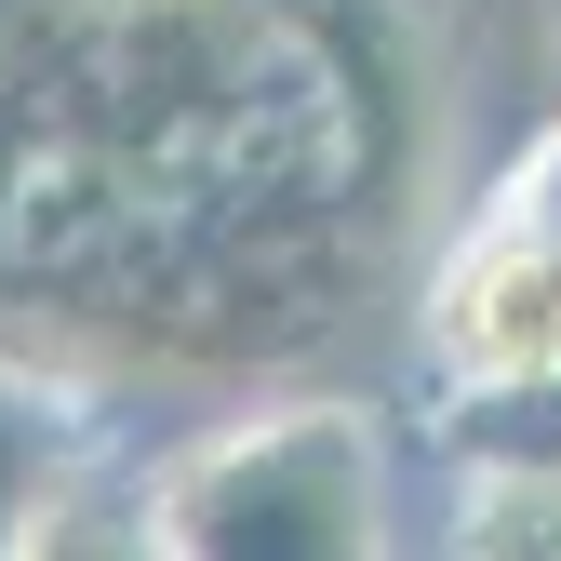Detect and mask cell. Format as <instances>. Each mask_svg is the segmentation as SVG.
I'll return each mask as SVG.
<instances>
[{
  "mask_svg": "<svg viewBox=\"0 0 561 561\" xmlns=\"http://www.w3.org/2000/svg\"><path fill=\"white\" fill-rule=\"evenodd\" d=\"M508 201H522V215H535V228L561 241V134H548V148H535V161H522V187H508Z\"/></svg>",
  "mask_w": 561,
  "mask_h": 561,
  "instance_id": "cell-8",
  "label": "cell"
},
{
  "mask_svg": "<svg viewBox=\"0 0 561 561\" xmlns=\"http://www.w3.org/2000/svg\"><path fill=\"white\" fill-rule=\"evenodd\" d=\"M428 375L442 388L561 375V241L522 201H495V215L428 267Z\"/></svg>",
  "mask_w": 561,
  "mask_h": 561,
  "instance_id": "cell-3",
  "label": "cell"
},
{
  "mask_svg": "<svg viewBox=\"0 0 561 561\" xmlns=\"http://www.w3.org/2000/svg\"><path fill=\"white\" fill-rule=\"evenodd\" d=\"M14 561H174V548H161V508H148V468L94 442V455L41 495V522H27Z\"/></svg>",
  "mask_w": 561,
  "mask_h": 561,
  "instance_id": "cell-5",
  "label": "cell"
},
{
  "mask_svg": "<svg viewBox=\"0 0 561 561\" xmlns=\"http://www.w3.org/2000/svg\"><path fill=\"white\" fill-rule=\"evenodd\" d=\"M442 455L455 468H561V375L442 388Z\"/></svg>",
  "mask_w": 561,
  "mask_h": 561,
  "instance_id": "cell-7",
  "label": "cell"
},
{
  "mask_svg": "<svg viewBox=\"0 0 561 561\" xmlns=\"http://www.w3.org/2000/svg\"><path fill=\"white\" fill-rule=\"evenodd\" d=\"M174 561H401V481L362 401H254L148 468Z\"/></svg>",
  "mask_w": 561,
  "mask_h": 561,
  "instance_id": "cell-2",
  "label": "cell"
},
{
  "mask_svg": "<svg viewBox=\"0 0 561 561\" xmlns=\"http://www.w3.org/2000/svg\"><path fill=\"white\" fill-rule=\"evenodd\" d=\"M81 455H94V401L67 388L54 362H14V347H0V561L27 548L41 495H54Z\"/></svg>",
  "mask_w": 561,
  "mask_h": 561,
  "instance_id": "cell-4",
  "label": "cell"
},
{
  "mask_svg": "<svg viewBox=\"0 0 561 561\" xmlns=\"http://www.w3.org/2000/svg\"><path fill=\"white\" fill-rule=\"evenodd\" d=\"M401 67L347 0H0V321L267 362L375 280Z\"/></svg>",
  "mask_w": 561,
  "mask_h": 561,
  "instance_id": "cell-1",
  "label": "cell"
},
{
  "mask_svg": "<svg viewBox=\"0 0 561 561\" xmlns=\"http://www.w3.org/2000/svg\"><path fill=\"white\" fill-rule=\"evenodd\" d=\"M442 561H561V468H455Z\"/></svg>",
  "mask_w": 561,
  "mask_h": 561,
  "instance_id": "cell-6",
  "label": "cell"
}]
</instances>
